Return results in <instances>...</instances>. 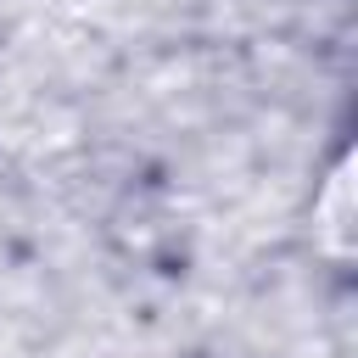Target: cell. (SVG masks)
Returning <instances> with one entry per match:
<instances>
[{
    "label": "cell",
    "instance_id": "obj_1",
    "mask_svg": "<svg viewBox=\"0 0 358 358\" xmlns=\"http://www.w3.org/2000/svg\"><path fill=\"white\" fill-rule=\"evenodd\" d=\"M313 246L330 263H347L358 246V201H352V157H336L324 185L313 190Z\"/></svg>",
    "mask_w": 358,
    "mask_h": 358
}]
</instances>
